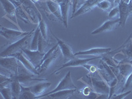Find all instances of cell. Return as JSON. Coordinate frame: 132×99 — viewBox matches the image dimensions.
<instances>
[{
	"instance_id": "cell-1",
	"label": "cell",
	"mask_w": 132,
	"mask_h": 99,
	"mask_svg": "<svg viewBox=\"0 0 132 99\" xmlns=\"http://www.w3.org/2000/svg\"><path fill=\"white\" fill-rule=\"evenodd\" d=\"M35 30L33 29L30 32L29 35L24 36L23 38L13 43L6 44V48L2 50L0 56L1 57H7V56H14L15 54L22 52L24 49H29L28 47L30 45L32 35H34Z\"/></svg>"
},
{
	"instance_id": "cell-2",
	"label": "cell",
	"mask_w": 132,
	"mask_h": 99,
	"mask_svg": "<svg viewBox=\"0 0 132 99\" xmlns=\"http://www.w3.org/2000/svg\"><path fill=\"white\" fill-rule=\"evenodd\" d=\"M87 77L89 80L88 84L90 85L93 90L96 93H99V94L110 95V86L108 85L106 81L102 77L100 71L95 74L89 73V75H87Z\"/></svg>"
},
{
	"instance_id": "cell-3",
	"label": "cell",
	"mask_w": 132,
	"mask_h": 99,
	"mask_svg": "<svg viewBox=\"0 0 132 99\" xmlns=\"http://www.w3.org/2000/svg\"><path fill=\"white\" fill-rule=\"evenodd\" d=\"M58 47V44H56L46 53L40 65L36 68V69L40 74L46 71L54 62H56L57 58H58L60 53H62L60 48Z\"/></svg>"
},
{
	"instance_id": "cell-4",
	"label": "cell",
	"mask_w": 132,
	"mask_h": 99,
	"mask_svg": "<svg viewBox=\"0 0 132 99\" xmlns=\"http://www.w3.org/2000/svg\"><path fill=\"white\" fill-rule=\"evenodd\" d=\"M0 64L2 69H5L7 76L10 77H15L18 75L19 61L14 56L1 57Z\"/></svg>"
},
{
	"instance_id": "cell-5",
	"label": "cell",
	"mask_w": 132,
	"mask_h": 99,
	"mask_svg": "<svg viewBox=\"0 0 132 99\" xmlns=\"http://www.w3.org/2000/svg\"><path fill=\"white\" fill-rule=\"evenodd\" d=\"M73 89L74 90H77V88L75 85L74 82H73L72 79H71V71H69L65 75V76L61 80V81L59 82L57 87L54 90H52V91H50L49 93H46V94H44V95H40L37 98H42L45 97L46 96L50 95L52 93H56V92L60 91V90H73Z\"/></svg>"
},
{
	"instance_id": "cell-6",
	"label": "cell",
	"mask_w": 132,
	"mask_h": 99,
	"mask_svg": "<svg viewBox=\"0 0 132 99\" xmlns=\"http://www.w3.org/2000/svg\"><path fill=\"white\" fill-rule=\"evenodd\" d=\"M30 32H24V31H19V30H15L13 29H9L7 28L3 27H1V31L0 34L2 36L11 41V43L15 42L16 41H18L19 40L23 38L24 36L29 35Z\"/></svg>"
},
{
	"instance_id": "cell-7",
	"label": "cell",
	"mask_w": 132,
	"mask_h": 99,
	"mask_svg": "<svg viewBox=\"0 0 132 99\" xmlns=\"http://www.w3.org/2000/svg\"><path fill=\"white\" fill-rule=\"evenodd\" d=\"M102 56H93V57L90 58H86V59H79L74 57L73 59H71L69 61L67 62L66 63H63L59 69H56L54 72V74L58 75L59 73L61 71V70L63 69H65L68 67H83L86 64H88L89 62L92 61L93 60H96V59L100 58Z\"/></svg>"
},
{
	"instance_id": "cell-8",
	"label": "cell",
	"mask_w": 132,
	"mask_h": 99,
	"mask_svg": "<svg viewBox=\"0 0 132 99\" xmlns=\"http://www.w3.org/2000/svg\"><path fill=\"white\" fill-rule=\"evenodd\" d=\"M120 24V19H109L106 21L105 23H104L98 29L95 30L91 32L92 35H98L101 33L106 32L113 31L114 29H116V27Z\"/></svg>"
},
{
	"instance_id": "cell-9",
	"label": "cell",
	"mask_w": 132,
	"mask_h": 99,
	"mask_svg": "<svg viewBox=\"0 0 132 99\" xmlns=\"http://www.w3.org/2000/svg\"><path fill=\"white\" fill-rule=\"evenodd\" d=\"M23 53L26 57L29 59L35 68H37L39 65L46 53L41 52L38 50H31L30 49H24Z\"/></svg>"
},
{
	"instance_id": "cell-10",
	"label": "cell",
	"mask_w": 132,
	"mask_h": 99,
	"mask_svg": "<svg viewBox=\"0 0 132 99\" xmlns=\"http://www.w3.org/2000/svg\"><path fill=\"white\" fill-rule=\"evenodd\" d=\"M52 83L50 82H48L47 81H43L38 82L34 85L25 87L30 90L36 96V98H37L39 96L44 95V93L49 89Z\"/></svg>"
},
{
	"instance_id": "cell-11",
	"label": "cell",
	"mask_w": 132,
	"mask_h": 99,
	"mask_svg": "<svg viewBox=\"0 0 132 99\" xmlns=\"http://www.w3.org/2000/svg\"><path fill=\"white\" fill-rule=\"evenodd\" d=\"M102 1V0H87V1H85L82 6L72 15L71 19L83 15V14L93 10L95 7L98 6V3Z\"/></svg>"
},
{
	"instance_id": "cell-12",
	"label": "cell",
	"mask_w": 132,
	"mask_h": 99,
	"mask_svg": "<svg viewBox=\"0 0 132 99\" xmlns=\"http://www.w3.org/2000/svg\"><path fill=\"white\" fill-rule=\"evenodd\" d=\"M120 10V26L124 27L126 24V21L129 16H130L129 7L128 3L125 2L123 0H121L118 4Z\"/></svg>"
},
{
	"instance_id": "cell-13",
	"label": "cell",
	"mask_w": 132,
	"mask_h": 99,
	"mask_svg": "<svg viewBox=\"0 0 132 99\" xmlns=\"http://www.w3.org/2000/svg\"><path fill=\"white\" fill-rule=\"evenodd\" d=\"M111 51L110 48H96L87 50L85 51H80L75 54L77 56H102L104 54L110 53Z\"/></svg>"
},
{
	"instance_id": "cell-14",
	"label": "cell",
	"mask_w": 132,
	"mask_h": 99,
	"mask_svg": "<svg viewBox=\"0 0 132 99\" xmlns=\"http://www.w3.org/2000/svg\"><path fill=\"white\" fill-rule=\"evenodd\" d=\"M2 7L4 9L5 12L6 13V16H9L11 20L15 21L16 24V7L11 0H1Z\"/></svg>"
},
{
	"instance_id": "cell-15",
	"label": "cell",
	"mask_w": 132,
	"mask_h": 99,
	"mask_svg": "<svg viewBox=\"0 0 132 99\" xmlns=\"http://www.w3.org/2000/svg\"><path fill=\"white\" fill-rule=\"evenodd\" d=\"M46 5L49 9L50 12L58 20V21L63 23V19H62L60 3L54 0H46Z\"/></svg>"
},
{
	"instance_id": "cell-16",
	"label": "cell",
	"mask_w": 132,
	"mask_h": 99,
	"mask_svg": "<svg viewBox=\"0 0 132 99\" xmlns=\"http://www.w3.org/2000/svg\"><path fill=\"white\" fill-rule=\"evenodd\" d=\"M73 0H63L61 3H60L62 19H63V24L65 28H67L68 25L69 10L71 6L73 7Z\"/></svg>"
},
{
	"instance_id": "cell-17",
	"label": "cell",
	"mask_w": 132,
	"mask_h": 99,
	"mask_svg": "<svg viewBox=\"0 0 132 99\" xmlns=\"http://www.w3.org/2000/svg\"><path fill=\"white\" fill-rule=\"evenodd\" d=\"M53 35L54 36V37L56 38L59 48H60V50L62 52V54H63V56H64L65 58L69 59V60L74 58L75 57V54L73 52L72 49H71L70 46L68 44L66 43V42H65L63 40L57 38L56 36H55L54 34H53Z\"/></svg>"
},
{
	"instance_id": "cell-18",
	"label": "cell",
	"mask_w": 132,
	"mask_h": 99,
	"mask_svg": "<svg viewBox=\"0 0 132 99\" xmlns=\"http://www.w3.org/2000/svg\"><path fill=\"white\" fill-rule=\"evenodd\" d=\"M14 57H16V58L18 59L19 60V62L24 65V68L28 69L29 71H30V72H32V73H34L36 75H39V72L38 71L37 69L34 66V65L30 62V60L26 57V56L24 54L23 52L15 54Z\"/></svg>"
},
{
	"instance_id": "cell-19",
	"label": "cell",
	"mask_w": 132,
	"mask_h": 99,
	"mask_svg": "<svg viewBox=\"0 0 132 99\" xmlns=\"http://www.w3.org/2000/svg\"><path fill=\"white\" fill-rule=\"evenodd\" d=\"M77 90H60L56 93H52L50 95L46 96L44 98H54V99H68L74 96V93Z\"/></svg>"
},
{
	"instance_id": "cell-20",
	"label": "cell",
	"mask_w": 132,
	"mask_h": 99,
	"mask_svg": "<svg viewBox=\"0 0 132 99\" xmlns=\"http://www.w3.org/2000/svg\"><path fill=\"white\" fill-rule=\"evenodd\" d=\"M13 3H14V5L16 7V15L21 19L22 21H23L25 23H29L30 21V18H29V15L27 14V13L26 12V11L24 10V7L22 5V3H21V2H15V1H12L11 0ZM30 23H32L30 21Z\"/></svg>"
},
{
	"instance_id": "cell-21",
	"label": "cell",
	"mask_w": 132,
	"mask_h": 99,
	"mask_svg": "<svg viewBox=\"0 0 132 99\" xmlns=\"http://www.w3.org/2000/svg\"><path fill=\"white\" fill-rule=\"evenodd\" d=\"M9 87L12 91L13 99L20 98L23 89H22V85L20 83L19 81L16 77H14L13 81L11 82Z\"/></svg>"
},
{
	"instance_id": "cell-22",
	"label": "cell",
	"mask_w": 132,
	"mask_h": 99,
	"mask_svg": "<svg viewBox=\"0 0 132 99\" xmlns=\"http://www.w3.org/2000/svg\"><path fill=\"white\" fill-rule=\"evenodd\" d=\"M38 27H39L40 32L42 34L44 38L48 42V25L45 23V21H44L42 17L39 18V23H38Z\"/></svg>"
},
{
	"instance_id": "cell-23",
	"label": "cell",
	"mask_w": 132,
	"mask_h": 99,
	"mask_svg": "<svg viewBox=\"0 0 132 99\" xmlns=\"http://www.w3.org/2000/svg\"><path fill=\"white\" fill-rule=\"evenodd\" d=\"M40 34V30L39 27H38L35 29V33L33 35V39L31 42V44H30V48H29L31 50H38V44Z\"/></svg>"
},
{
	"instance_id": "cell-24",
	"label": "cell",
	"mask_w": 132,
	"mask_h": 99,
	"mask_svg": "<svg viewBox=\"0 0 132 99\" xmlns=\"http://www.w3.org/2000/svg\"><path fill=\"white\" fill-rule=\"evenodd\" d=\"M50 45V44H48V42L47 40H46L44 37L42 36V34H40L39 36V39H38V50L41 52L43 53H46L47 52H46V48L49 47V46Z\"/></svg>"
},
{
	"instance_id": "cell-25",
	"label": "cell",
	"mask_w": 132,
	"mask_h": 99,
	"mask_svg": "<svg viewBox=\"0 0 132 99\" xmlns=\"http://www.w3.org/2000/svg\"><path fill=\"white\" fill-rule=\"evenodd\" d=\"M115 6H117V5L111 3L108 0H102V2L98 3L97 7H98L100 9L104 11H109L110 12V10Z\"/></svg>"
},
{
	"instance_id": "cell-26",
	"label": "cell",
	"mask_w": 132,
	"mask_h": 99,
	"mask_svg": "<svg viewBox=\"0 0 132 99\" xmlns=\"http://www.w3.org/2000/svg\"><path fill=\"white\" fill-rule=\"evenodd\" d=\"M0 92H1V94L3 98L13 99L12 91H11V89L9 86L0 87Z\"/></svg>"
},
{
	"instance_id": "cell-27",
	"label": "cell",
	"mask_w": 132,
	"mask_h": 99,
	"mask_svg": "<svg viewBox=\"0 0 132 99\" xmlns=\"http://www.w3.org/2000/svg\"><path fill=\"white\" fill-rule=\"evenodd\" d=\"M22 93H21L20 98H24V99H31V98H36L35 96L30 90L27 89V87H23L22 86Z\"/></svg>"
},
{
	"instance_id": "cell-28",
	"label": "cell",
	"mask_w": 132,
	"mask_h": 99,
	"mask_svg": "<svg viewBox=\"0 0 132 99\" xmlns=\"http://www.w3.org/2000/svg\"><path fill=\"white\" fill-rule=\"evenodd\" d=\"M109 19H116L120 18V10L118 5L115 6L110 10L108 14Z\"/></svg>"
},
{
	"instance_id": "cell-29",
	"label": "cell",
	"mask_w": 132,
	"mask_h": 99,
	"mask_svg": "<svg viewBox=\"0 0 132 99\" xmlns=\"http://www.w3.org/2000/svg\"><path fill=\"white\" fill-rule=\"evenodd\" d=\"M82 2L83 1L82 0H73V12H72V15L76 12L80 8V6H82Z\"/></svg>"
},
{
	"instance_id": "cell-30",
	"label": "cell",
	"mask_w": 132,
	"mask_h": 99,
	"mask_svg": "<svg viewBox=\"0 0 132 99\" xmlns=\"http://www.w3.org/2000/svg\"><path fill=\"white\" fill-rule=\"evenodd\" d=\"M127 89H132V73L126 80L124 87H123V89H122V92Z\"/></svg>"
},
{
	"instance_id": "cell-31",
	"label": "cell",
	"mask_w": 132,
	"mask_h": 99,
	"mask_svg": "<svg viewBox=\"0 0 132 99\" xmlns=\"http://www.w3.org/2000/svg\"><path fill=\"white\" fill-rule=\"evenodd\" d=\"M131 93V90H129V91L125 92V93H122L121 94H119V95H114L111 97V98H118V99H123L124 98H126V96H128V95H129L130 93Z\"/></svg>"
},
{
	"instance_id": "cell-32",
	"label": "cell",
	"mask_w": 132,
	"mask_h": 99,
	"mask_svg": "<svg viewBox=\"0 0 132 99\" xmlns=\"http://www.w3.org/2000/svg\"><path fill=\"white\" fill-rule=\"evenodd\" d=\"M129 7V11H130V15H132V0H129L128 2Z\"/></svg>"
},
{
	"instance_id": "cell-33",
	"label": "cell",
	"mask_w": 132,
	"mask_h": 99,
	"mask_svg": "<svg viewBox=\"0 0 132 99\" xmlns=\"http://www.w3.org/2000/svg\"><path fill=\"white\" fill-rule=\"evenodd\" d=\"M31 1L33 2V3H35V5H36L41 2V0H31Z\"/></svg>"
},
{
	"instance_id": "cell-34",
	"label": "cell",
	"mask_w": 132,
	"mask_h": 99,
	"mask_svg": "<svg viewBox=\"0 0 132 99\" xmlns=\"http://www.w3.org/2000/svg\"><path fill=\"white\" fill-rule=\"evenodd\" d=\"M54 1H56V2H57V3H61V2H62V1H63V0H54Z\"/></svg>"
},
{
	"instance_id": "cell-35",
	"label": "cell",
	"mask_w": 132,
	"mask_h": 99,
	"mask_svg": "<svg viewBox=\"0 0 132 99\" xmlns=\"http://www.w3.org/2000/svg\"><path fill=\"white\" fill-rule=\"evenodd\" d=\"M120 1H121V0H116V3H117V4H119V3H120Z\"/></svg>"
},
{
	"instance_id": "cell-36",
	"label": "cell",
	"mask_w": 132,
	"mask_h": 99,
	"mask_svg": "<svg viewBox=\"0 0 132 99\" xmlns=\"http://www.w3.org/2000/svg\"><path fill=\"white\" fill-rule=\"evenodd\" d=\"M123 1H124L125 2H126V3H128V2H129V0H123Z\"/></svg>"
},
{
	"instance_id": "cell-37",
	"label": "cell",
	"mask_w": 132,
	"mask_h": 99,
	"mask_svg": "<svg viewBox=\"0 0 132 99\" xmlns=\"http://www.w3.org/2000/svg\"><path fill=\"white\" fill-rule=\"evenodd\" d=\"M12 1H15V2H21V0H12Z\"/></svg>"
}]
</instances>
